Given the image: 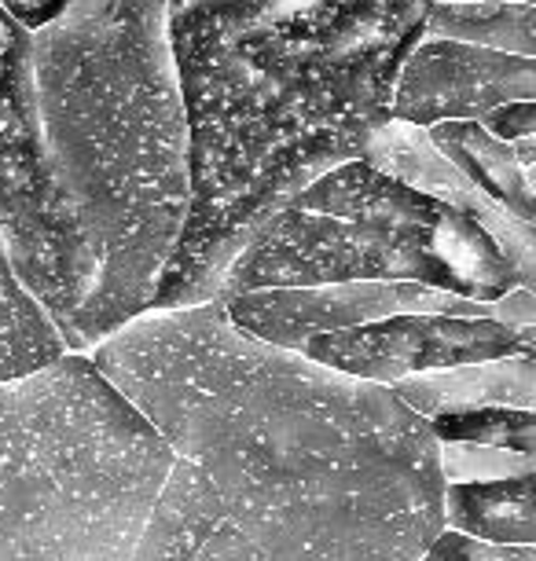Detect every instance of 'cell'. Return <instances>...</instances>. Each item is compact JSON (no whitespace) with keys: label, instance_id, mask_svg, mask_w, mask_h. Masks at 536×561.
Masks as SVG:
<instances>
[{"label":"cell","instance_id":"1","mask_svg":"<svg viewBox=\"0 0 536 561\" xmlns=\"http://www.w3.org/2000/svg\"><path fill=\"white\" fill-rule=\"evenodd\" d=\"M89 356L173 451L133 561H415L445 528L426 419L220 301L144 312Z\"/></svg>","mask_w":536,"mask_h":561},{"label":"cell","instance_id":"2","mask_svg":"<svg viewBox=\"0 0 536 561\" xmlns=\"http://www.w3.org/2000/svg\"><path fill=\"white\" fill-rule=\"evenodd\" d=\"M430 0H166L187 122V217L151 309L217 301L247 239L361 158Z\"/></svg>","mask_w":536,"mask_h":561},{"label":"cell","instance_id":"3","mask_svg":"<svg viewBox=\"0 0 536 561\" xmlns=\"http://www.w3.org/2000/svg\"><path fill=\"white\" fill-rule=\"evenodd\" d=\"M52 184L89 268V348L151 309L187 217V122L166 0H70L30 30Z\"/></svg>","mask_w":536,"mask_h":561},{"label":"cell","instance_id":"4","mask_svg":"<svg viewBox=\"0 0 536 561\" xmlns=\"http://www.w3.org/2000/svg\"><path fill=\"white\" fill-rule=\"evenodd\" d=\"M170 462L89 353L0 382V561H133Z\"/></svg>","mask_w":536,"mask_h":561},{"label":"cell","instance_id":"5","mask_svg":"<svg viewBox=\"0 0 536 561\" xmlns=\"http://www.w3.org/2000/svg\"><path fill=\"white\" fill-rule=\"evenodd\" d=\"M353 279L423 283L470 301H497L525 287L508 253L467 214L350 158L309 180L247 239L217 301L243 290Z\"/></svg>","mask_w":536,"mask_h":561},{"label":"cell","instance_id":"6","mask_svg":"<svg viewBox=\"0 0 536 561\" xmlns=\"http://www.w3.org/2000/svg\"><path fill=\"white\" fill-rule=\"evenodd\" d=\"M0 242L70 353H89V268L52 184L30 84V30L0 8Z\"/></svg>","mask_w":536,"mask_h":561},{"label":"cell","instance_id":"7","mask_svg":"<svg viewBox=\"0 0 536 561\" xmlns=\"http://www.w3.org/2000/svg\"><path fill=\"white\" fill-rule=\"evenodd\" d=\"M294 353L361 382L394 386L426 370L536 353V327H511L497 316L394 312L345 331L317 334Z\"/></svg>","mask_w":536,"mask_h":561},{"label":"cell","instance_id":"8","mask_svg":"<svg viewBox=\"0 0 536 561\" xmlns=\"http://www.w3.org/2000/svg\"><path fill=\"white\" fill-rule=\"evenodd\" d=\"M228 320L247 334L280 348H298L317 334L345 331L394 312H448V316H492V301H470L456 294L423 287V283H320V287H265L243 290L220 301Z\"/></svg>","mask_w":536,"mask_h":561},{"label":"cell","instance_id":"9","mask_svg":"<svg viewBox=\"0 0 536 561\" xmlns=\"http://www.w3.org/2000/svg\"><path fill=\"white\" fill-rule=\"evenodd\" d=\"M511 100H536V56L419 37L390 92V118L430 129L437 122H478Z\"/></svg>","mask_w":536,"mask_h":561},{"label":"cell","instance_id":"10","mask_svg":"<svg viewBox=\"0 0 536 561\" xmlns=\"http://www.w3.org/2000/svg\"><path fill=\"white\" fill-rule=\"evenodd\" d=\"M361 158L367 165L383 169L397 180H404L408 187L441 198V203L456 206L459 214H467L475 225H481L492 236V242L508 253V261L518 268L525 287H533L536 279V231L529 220L511 217L508 209H500L492 198H486L470 180L448 162L445 154L430 144L426 129L408 122H386L372 140L364 144Z\"/></svg>","mask_w":536,"mask_h":561},{"label":"cell","instance_id":"11","mask_svg":"<svg viewBox=\"0 0 536 561\" xmlns=\"http://www.w3.org/2000/svg\"><path fill=\"white\" fill-rule=\"evenodd\" d=\"M426 136L481 195L508 209L511 217L533 225L536 133L508 144L492 136L481 122H437L430 125Z\"/></svg>","mask_w":536,"mask_h":561},{"label":"cell","instance_id":"12","mask_svg":"<svg viewBox=\"0 0 536 561\" xmlns=\"http://www.w3.org/2000/svg\"><path fill=\"white\" fill-rule=\"evenodd\" d=\"M390 393L423 419L441 411H467V408H533L536 400V353L481 359V364H459L445 370L401 378Z\"/></svg>","mask_w":536,"mask_h":561},{"label":"cell","instance_id":"13","mask_svg":"<svg viewBox=\"0 0 536 561\" xmlns=\"http://www.w3.org/2000/svg\"><path fill=\"white\" fill-rule=\"evenodd\" d=\"M445 525L486 543H536V470L489 481H445Z\"/></svg>","mask_w":536,"mask_h":561},{"label":"cell","instance_id":"14","mask_svg":"<svg viewBox=\"0 0 536 561\" xmlns=\"http://www.w3.org/2000/svg\"><path fill=\"white\" fill-rule=\"evenodd\" d=\"M423 37L536 56V4H522V0H464V4L430 0Z\"/></svg>","mask_w":536,"mask_h":561},{"label":"cell","instance_id":"15","mask_svg":"<svg viewBox=\"0 0 536 561\" xmlns=\"http://www.w3.org/2000/svg\"><path fill=\"white\" fill-rule=\"evenodd\" d=\"M70 353L41 305L19 287L4 242H0V382L37 370Z\"/></svg>","mask_w":536,"mask_h":561},{"label":"cell","instance_id":"16","mask_svg":"<svg viewBox=\"0 0 536 561\" xmlns=\"http://www.w3.org/2000/svg\"><path fill=\"white\" fill-rule=\"evenodd\" d=\"M437 444H486V448H508L536 455V411L533 408H467L441 411L426 419Z\"/></svg>","mask_w":536,"mask_h":561},{"label":"cell","instance_id":"17","mask_svg":"<svg viewBox=\"0 0 536 561\" xmlns=\"http://www.w3.org/2000/svg\"><path fill=\"white\" fill-rule=\"evenodd\" d=\"M437 459L445 481H489L536 470V455L486 448V444H437Z\"/></svg>","mask_w":536,"mask_h":561},{"label":"cell","instance_id":"18","mask_svg":"<svg viewBox=\"0 0 536 561\" xmlns=\"http://www.w3.org/2000/svg\"><path fill=\"white\" fill-rule=\"evenodd\" d=\"M415 561H536V550L533 543H486L445 525Z\"/></svg>","mask_w":536,"mask_h":561},{"label":"cell","instance_id":"19","mask_svg":"<svg viewBox=\"0 0 536 561\" xmlns=\"http://www.w3.org/2000/svg\"><path fill=\"white\" fill-rule=\"evenodd\" d=\"M492 136L500 140H522V136H533L536 133V100H511V103H500V107L486 111L478 118Z\"/></svg>","mask_w":536,"mask_h":561},{"label":"cell","instance_id":"20","mask_svg":"<svg viewBox=\"0 0 536 561\" xmlns=\"http://www.w3.org/2000/svg\"><path fill=\"white\" fill-rule=\"evenodd\" d=\"M492 316L500 323H511V327H536V298H533V287H514L508 294H500L492 301Z\"/></svg>","mask_w":536,"mask_h":561},{"label":"cell","instance_id":"21","mask_svg":"<svg viewBox=\"0 0 536 561\" xmlns=\"http://www.w3.org/2000/svg\"><path fill=\"white\" fill-rule=\"evenodd\" d=\"M0 8H4L15 23H23L26 30H37V26L52 23L59 12H67L70 0H0Z\"/></svg>","mask_w":536,"mask_h":561},{"label":"cell","instance_id":"22","mask_svg":"<svg viewBox=\"0 0 536 561\" xmlns=\"http://www.w3.org/2000/svg\"><path fill=\"white\" fill-rule=\"evenodd\" d=\"M445 4H464V0H445ZM522 4H536V0H522Z\"/></svg>","mask_w":536,"mask_h":561}]
</instances>
